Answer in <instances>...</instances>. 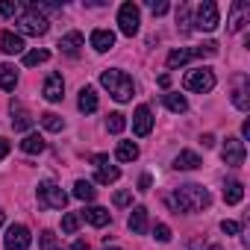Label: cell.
<instances>
[{
	"instance_id": "30",
	"label": "cell",
	"mask_w": 250,
	"mask_h": 250,
	"mask_svg": "<svg viewBox=\"0 0 250 250\" xmlns=\"http://www.w3.org/2000/svg\"><path fill=\"white\" fill-rule=\"evenodd\" d=\"M94 194H97V191H94L91 183H85V180H77V183H74V197H77V200H94Z\"/></svg>"
},
{
	"instance_id": "28",
	"label": "cell",
	"mask_w": 250,
	"mask_h": 250,
	"mask_svg": "<svg viewBox=\"0 0 250 250\" xmlns=\"http://www.w3.org/2000/svg\"><path fill=\"white\" fill-rule=\"evenodd\" d=\"M44 147H47V145H44V139H42L39 133H30V136L21 142V150H24V153H30V156H33V153H42Z\"/></svg>"
},
{
	"instance_id": "13",
	"label": "cell",
	"mask_w": 250,
	"mask_h": 250,
	"mask_svg": "<svg viewBox=\"0 0 250 250\" xmlns=\"http://www.w3.org/2000/svg\"><path fill=\"white\" fill-rule=\"evenodd\" d=\"M153 130V112H150V106H139L136 109V115H133V133L136 136H147Z\"/></svg>"
},
{
	"instance_id": "25",
	"label": "cell",
	"mask_w": 250,
	"mask_h": 250,
	"mask_svg": "<svg viewBox=\"0 0 250 250\" xmlns=\"http://www.w3.org/2000/svg\"><path fill=\"white\" fill-rule=\"evenodd\" d=\"M232 103H235L238 112H247V109H250V100H247V80H244V77H238V85H235V91H232Z\"/></svg>"
},
{
	"instance_id": "22",
	"label": "cell",
	"mask_w": 250,
	"mask_h": 250,
	"mask_svg": "<svg viewBox=\"0 0 250 250\" xmlns=\"http://www.w3.org/2000/svg\"><path fill=\"white\" fill-rule=\"evenodd\" d=\"M224 200H227L229 206L241 203V200H244V186H241L238 180H227V183H224Z\"/></svg>"
},
{
	"instance_id": "7",
	"label": "cell",
	"mask_w": 250,
	"mask_h": 250,
	"mask_svg": "<svg viewBox=\"0 0 250 250\" xmlns=\"http://www.w3.org/2000/svg\"><path fill=\"white\" fill-rule=\"evenodd\" d=\"M197 30H203V33H212L215 27H218V3H212V0H203V3L197 6V12H194V21H191Z\"/></svg>"
},
{
	"instance_id": "2",
	"label": "cell",
	"mask_w": 250,
	"mask_h": 250,
	"mask_svg": "<svg viewBox=\"0 0 250 250\" xmlns=\"http://www.w3.org/2000/svg\"><path fill=\"white\" fill-rule=\"evenodd\" d=\"M100 85H103V88H106L118 103L133 100V91H136L133 77H130L127 71H121V68H106V71L100 74Z\"/></svg>"
},
{
	"instance_id": "34",
	"label": "cell",
	"mask_w": 250,
	"mask_h": 250,
	"mask_svg": "<svg viewBox=\"0 0 250 250\" xmlns=\"http://www.w3.org/2000/svg\"><path fill=\"white\" fill-rule=\"evenodd\" d=\"M80 229V215H74V212H68V215H62V232H77Z\"/></svg>"
},
{
	"instance_id": "11",
	"label": "cell",
	"mask_w": 250,
	"mask_h": 250,
	"mask_svg": "<svg viewBox=\"0 0 250 250\" xmlns=\"http://www.w3.org/2000/svg\"><path fill=\"white\" fill-rule=\"evenodd\" d=\"M42 94H44V100L47 103H59L62 97H65V80H62V74H47L44 77V85H42Z\"/></svg>"
},
{
	"instance_id": "48",
	"label": "cell",
	"mask_w": 250,
	"mask_h": 250,
	"mask_svg": "<svg viewBox=\"0 0 250 250\" xmlns=\"http://www.w3.org/2000/svg\"><path fill=\"white\" fill-rule=\"evenodd\" d=\"M191 250H203V244L200 241H191Z\"/></svg>"
},
{
	"instance_id": "29",
	"label": "cell",
	"mask_w": 250,
	"mask_h": 250,
	"mask_svg": "<svg viewBox=\"0 0 250 250\" xmlns=\"http://www.w3.org/2000/svg\"><path fill=\"white\" fill-rule=\"evenodd\" d=\"M118 177H121V171H118L115 165H100L94 180H97L100 186H109V183H118Z\"/></svg>"
},
{
	"instance_id": "39",
	"label": "cell",
	"mask_w": 250,
	"mask_h": 250,
	"mask_svg": "<svg viewBox=\"0 0 250 250\" xmlns=\"http://www.w3.org/2000/svg\"><path fill=\"white\" fill-rule=\"evenodd\" d=\"M147 6H150L153 15H165V12H168V3H165V0H150Z\"/></svg>"
},
{
	"instance_id": "17",
	"label": "cell",
	"mask_w": 250,
	"mask_h": 250,
	"mask_svg": "<svg viewBox=\"0 0 250 250\" xmlns=\"http://www.w3.org/2000/svg\"><path fill=\"white\" fill-rule=\"evenodd\" d=\"M80 218H85L91 227H106V224L112 221L109 209H103V206H88V209H83V215H80Z\"/></svg>"
},
{
	"instance_id": "33",
	"label": "cell",
	"mask_w": 250,
	"mask_h": 250,
	"mask_svg": "<svg viewBox=\"0 0 250 250\" xmlns=\"http://www.w3.org/2000/svg\"><path fill=\"white\" fill-rule=\"evenodd\" d=\"M188 24H191V12H188L186 3H180V9H177V27H180L183 33H188V30H191Z\"/></svg>"
},
{
	"instance_id": "4",
	"label": "cell",
	"mask_w": 250,
	"mask_h": 250,
	"mask_svg": "<svg viewBox=\"0 0 250 250\" xmlns=\"http://www.w3.org/2000/svg\"><path fill=\"white\" fill-rule=\"evenodd\" d=\"M215 53H218V44H215V42H206L203 47H180V50H171V53H168L165 65H168V68H180V65H186V62H191V59L215 56Z\"/></svg>"
},
{
	"instance_id": "40",
	"label": "cell",
	"mask_w": 250,
	"mask_h": 250,
	"mask_svg": "<svg viewBox=\"0 0 250 250\" xmlns=\"http://www.w3.org/2000/svg\"><path fill=\"white\" fill-rule=\"evenodd\" d=\"M221 229H224L227 235H238V229H241V227H238L235 221H221Z\"/></svg>"
},
{
	"instance_id": "37",
	"label": "cell",
	"mask_w": 250,
	"mask_h": 250,
	"mask_svg": "<svg viewBox=\"0 0 250 250\" xmlns=\"http://www.w3.org/2000/svg\"><path fill=\"white\" fill-rule=\"evenodd\" d=\"M133 203V191H115V206H130Z\"/></svg>"
},
{
	"instance_id": "47",
	"label": "cell",
	"mask_w": 250,
	"mask_h": 250,
	"mask_svg": "<svg viewBox=\"0 0 250 250\" xmlns=\"http://www.w3.org/2000/svg\"><path fill=\"white\" fill-rule=\"evenodd\" d=\"M159 85H162V88H168V85H171V77H168V74H162V77H159Z\"/></svg>"
},
{
	"instance_id": "8",
	"label": "cell",
	"mask_w": 250,
	"mask_h": 250,
	"mask_svg": "<svg viewBox=\"0 0 250 250\" xmlns=\"http://www.w3.org/2000/svg\"><path fill=\"white\" fill-rule=\"evenodd\" d=\"M244 156H247L244 142L235 139V136H227V142H224V147H221V159H224L229 168H241V165H244Z\"/></svg>"
},
{
	"instance_id": "41",
	"label": "cell",
	"mask_w": 250,
	"mask_h": 250,
	"mask_svg": "<svg viewBox=\"0 0 250 250\" xmlns=\"http://www.w3.org/2000/svg\"><path fill=\"white\" fill-rule=\"evenodd\" d=\"M6 153H9V142L0 136V159H6Z\"/></svg>"
},
{
	"instance_id": "31",
	"label": "cell",
	"mask_w": 250,
	"mask_h": 250,
	"mask_svg": "<svg viewBox=\"0 0 250 250\" xmlns=\"http://www.w3.org/2000/svg\"><path fill=\"white\" fill-rule=\"evenodd\" d=\"M47 59H50V50H30V53H24V65H27V68L44 65Z\"/></svg>"
},
{
	"instance_id": "6",
	"label": "cell",
	"mask_w": 250,
	"mask_h": 250,
	"mask_svg": "<svg viewBox=\"0 0 250 250\" xmlns=\"http://www.w3.org/2000/svg\"><path fill=\"white\" fill-rule=\"evenodd\" d=\"M139 27H142V15H139V6L136 3H124L121 9H118V30L124 33V36H136L139 33Z\"/></svg>"
},
{
	"instance_id": "3",
	"label": "cell",
	"mask_w": 250,
	"mask_h": 250,
	"mask_svg": "<svg viewBox=\"0 0 250 250\" xmlns=\"http://www.w3.org/2000/svg\"><path fill=\"white\" fill-rule=\"evenodd\" d=\"M18 30H21V36H44V33L50 30V21L30 3V6L21 12V18H18Z\"/></svg>"
},
{
	"instance_id": "44",
	"label": "cell",
	"mask_w": 250,
	"mask_h": 250,
	"mask_svg": "<svg viewBox=\"0 0 250 250\" xmlns=\"http://www.w3.org/2000/svg\"><path fill=\"white\" fill-rule=\"evenodd\" d=\"M71 250H91V247H88V241H85V238H80V241H74V247H71Z\"/></svg>"
},
{
	"instance_id": "49",
	"label": "cell",
	"mask_w": 250,
	"mask_h": 250,
	"mask_svg": "<svg viewBox=\"0 0 250 250\" xmlns=\"http://www.w3.org/2000/svg\"><path fill=\"white\" fill-rule=\"evenodd\" d=\"M209 250H224V247H221V244H212V247H209Z\"/></svg>"
},
{
	"instance_id": "9",
	"label": "cell",
	"mask_w": 250,
	"mask_h": 250,
	"mask_svg": "<svg viewBox=\"0 0 250 250\" xmlns=\"http://www.w3.org/2000/svg\"><path fill=\"white\" fill-rule=\"evenodd\" d=\"M39 200L44 203V206H50V209H65V203H68V194L53 183V180H44L42 186H39Z\"/></svg>"
},
{
	"instance_id": "36",
	"label": "cell",
	"mask_w": 250,
	"mask_h": 250,
	"mask_svg": "<svg viewBox=\"0 0 250 250\" xmlns=\"http://www.w3.org/2000/svg\"><path fill=\"white\" fill-rule=\"evenodd\" d=\"M153 238H159V241H171V227H168V224H156V227H153Z\"/></svg>"
},
{
	"instance_id": "38",
	"label": "cell",
	"mask_w": 250,
	"mask_h": 250,
	"mask_svg": "<svg viewBox=\"0 0 250 250\" xmlns=\"http://www.w3.org/2000/svg\"><path fill=\"white\" fill-rule=\"evenodd\" d=\"M42 247H44V250H53V247H56V235H53L50 229L42 232Z\"/></svg>"
},
{
	"instance_id": "43",
	"label": "cell",
	"mask_w": 250,
	"mask_h": 250,
	"mask_svg": "<svg viewBox=\"0 0 250 250\" xmlns=\"http://www.w3.org/2000/svg\"><path fill=\"white\" fill-rule=\"evenodd\" d=\"M147 188H150V177H147V174H145V177H142V180H139V191H147Z\"/></svg>"
},
{
	"instance_id": "1",
	"label": "cell",
	"mask_w": 250,
	"mask_h": 250,
	"mask_svg": "<svg viewBox=\"0 0 250 250\" xmlns=\"http://www.w3.org/2000/svg\"><path fill=\"white\" fill-rule=\"evenodd\" d=\"M209 203H212V194L203 186H180L168 194V206L174 212H186V215L203 212V209H209Z\"/></svg>"
},
{
	"instance_id": "46",
	"label": "cell",
	"mask_w": 250,
	"mask_h": 250,
	"mask_svg": "<svg viewBox=\"0 0 250 250\" xmlns=\"http://www.w3.org/2000/svg\"><path fill=\"white\" fill-rule=\"evenodd\" d=\"M200 142H203V147H212V145H215V136H209V133H206Z\"/></svg>"
},
{
	"instance_id": "18",
	"label": "cell",
	"mask_w": 250,
	"mask_h": 250,
	"mask_svg": "<svg viewBox=\"0 0 250 250\" xmlns=\"http://www.w3.org/2000/svg\"><path fill=\"white\" fill-rule=\"evenodd\" d=\"M127 227H130L133 235H145L147 232V209L145 206H136L133 215H130V221H127Z\"/></svg>"
},
{
	"instance_id": "12",
	"label": "cell",
	"mask_w": 250,
	"mask_h": 250,
	"mask_svg": "<svg viewBox=\"0 0 250 250\" xmlns=\"http://www.w3.org/2000/svg\"><path fill=\"white\" fill-rule=\"evenodd\" d=\"M244 24H250V3L235 0L232 9H229V33H238Z\"/></svg>"
},
{
	"instance_id": "27",
	"label": "cell",
	"mask_w": 250,
	"mask_h": 250,
	"mask_svg": "<svg viewBox=\"0 0 250 250\" xmlns=\"http://www.w3.org/2000/svg\"><path fill=\"white\" fill-rule=\"evenodd\" d=\"M162 100H165V106H168L171 112H177V115H183V112L188 109V100H186L183 94H177V91H168Z\"/></svg>"
},
{
	"instance_id": "45",
	"label": "cell",
	"mask_w": 250,
	"mask_h": 250,
	"mask_svg": "<svg viewBox=\"0 0 250 250\" xmlns=\"http://www.w3.org/2000/svg\"><path fill=\"white\" fill-rule=\"evenodd\" d=\"M241 139H250V121L241 124Z\"/></svg>"
},
{
	"instance_id": "23",
	"label": "cell",
	"mask_w": 250,
	"mask_h": 250,
	"mask_svg": "<svg viewBox=\"0 0 250 250\" xmlns=\"http://www.w3.org/2000/svg\"><path fill=\"white\" fill-rule=\"evenodd\" d=\"M115 159L118 162H136L139 159V145L136 142H121L115 147Z\"/></svg>"
},
{
	"instance_id": "35",
	"label": "cell",
	"mask_w": 250,
	"mask_h": 250,
	"mask_svg": "<svg viewBox=\"0 0 250 250\" xmlns=\"http://www.w3.org/2000/svg\"><path fill=\"white\" fill-rule=\"evenodd\" d=\"M21 12H24V6H21V3H12V0H3V3H0V15H3V18L21 15Z\"/></svg>"
},
{
	"instance_id": "42",
	"label": "cell",
	"mask_w": 250,
	"mask_h": 250,
	"mask_svg": "<svg viewBox=\"0 0 250 250\" xmlns=\"http://www.w3.org/2000/svg\"><path fill=\"white\" fill-rule=\"evenodd\" d=\"M91 162L100 168V165H106V162H109V156H106V153H97V156H91Z\"/></svg>"
},
{
	"instance_id": "24",
	"label": "cell",
	"mask_w": 250,
	"mask_h": 250,
	"mask_svg": "<svg viewBox=\"0 0 250 250\" xmlns=\"http://www.w3.org/2000/svg\"><path fill=\"white\" fill-rule=\"evenodd\" d=\"M15 85H18V71L3 62V65H0V88H3V91H15Z\"/></svg>"
},
{
	"instance_id": "20",
	"label": "cell",
	"mask_w": 250,
	"mask_h": 250,
	"mask_svg": "<svg viewBox=\"0 0 250 250\" xmlns=\"http://www.w3.org/2000/svg\"><path fill=\"white\" fill-rule=\"evenodd\" d=\"M203 162H200V156L194 153V150H180L177 153V159H174V168L177 171H194V168H200Z\"/></svg>"
},
{
	"instance_id": "26",
	"label": "cell",
	"mask_w": 250,
	"mask_h": 250,
	"mask_svg": "<svg viewBox=\"0 0 250 250\" xmlns=\"http://www.w3.org/2000/svg\"><path fill=\"white\" fill-rule=\"evenodd\" d=\"M39 121H42V127H44L47 133H62V130H65V121H62V115H56V112H44Z\"/></svg>"
},
{
	"instance_id": "19",
	"label": "cell",
	"mask_w": 250,
	"mask_h": 250,
	"mask_svg": "<svg viewBox=\"0 0 250 250\" xmlns=\"http://www.w3.org/2000/svg\"><path fill=\"white\" fill-rule=\"evenodd\" d=\"M0 50L9 53V56H15V53H21V50H24V39H21V36H15L12 30H3V36H0Z\"/></svg>"
},
{
	"instance_id": "21",
	"label": "cell",
	"mask_w": 250,
	"mask_h": 250,
	"mask_svg": "<svg viewBox=\"0 0 250 250\" xmlns=\"http://www.w3.org/2000/svg\"><path fill=\"white\" fill-rule=\"evenodd\" d=\"M77 106H80V112H85V115L97 112V91H94L91 85L80 88V100H77Z\"/></svg>"
},
{
	"instance_id": "15",
	"label": "cell",
	"mask_w": 250,
	"mask_h": 250,
	"mask_svg": "<svg viewBox=\"0 0 250 250\" xmlns=\"http://www.w3.org/2000/svg\"><path fill=\"white\" fill-rule=\"evenodd\" d=\"M88 42H91V47H94L97 53H106V50L115 47V33H112V30H94Z\"/></svg>"
},
{
	"instance_id": "5",
	"label": "cell",
	"mask_w": 250,
	"mask_h": 250,
	"mask_svg": "<svg viewBox=\"0 0 250 250\" xmlns=\"http://www.w3.org/2000/svg\"><path fill=\"white\" fill-rule=\"evenodd\" d=\"M183 85H186V91L206 94V91H212V88H215V74H212V68H194V71H188V74H186Z\"/></svg>"
},
{
	"instance_id": "32",
	"label": "cell",
	"mask_w": 250,
	"mask_h": 250,
	"mask_svg": "<svg viewBox=\"0 0 250 250\" xmlns=\"http://www.w3.org/2000/svg\"><path fill=\"white\" fill-rule=\"evenodd\" d=\"M124 127H127V118H124L121 112H112V115L106 118V130H109V133L118 136V133H124Z\"/></svg>"
},
{
	"instance_id": "10",
	"label": "cell",
	"mask_w": 250,
	"mask_h": 250,
	"mask_svg": "<svg viewBox=\"0 0 250 250\" xmlns=\"http://www.w3.org/2000/svg\"><path fill=\"white\" fill-rule=\"evenodd\" d=\"M30 244H33V235H30V229L24 224H12L6 229V235H3L6 250H30Z\"/></svg>"
},
{
	"instance_id": "14",
	"label": "cell",
	"mask_w": 250,
	"mask_h": 250,
	"mask_svg": "<svg viewBox=\"0 0 250 250\" xmlns=\"http://www.w3.org/2000/svg\"><path fill=\"white\" fill-rule=\"evenodd\" d=\"M9 109H12V127H15L18 133H24V130H30V127H33V115L27 112V106H21V103H15V100H12V106H9Z\"/></svg>"
},
{
	"instance_id": "50",
	"label": "cell",
	"mask_w": 250,
	"mask_h": 250,
	"mask_svg": "<svg viewBox=\"0 0 250 250\" xmlns=\"http://www.w3.org/2000/svg\"><path fill=\"white\" fill-rule=\"evenodd\" d=\"M103 250H121V247H109V244H106V247H103Z\"/></svg>"
},
{
	"instance_id": "16",
	"label": "cell",
	"mask_w": 250,
	"mask_h": 250,
	"mask_svg": "<svg viewBox=\"0 0 250 250\" xmlns=\"http://www.w3.org/2000/svg\"><path fill=\"white\" fill-rule=\"evenodd\" d=\"M83 44H85V39H83V33H77V30L59 39V50H62V53H68V56H77Z\"/></svg>"
}]
</instances>
